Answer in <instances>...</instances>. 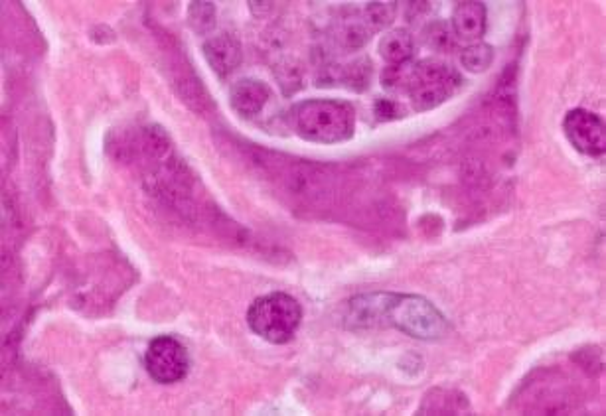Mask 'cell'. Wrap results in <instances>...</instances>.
<instances>
[{
    "mask_svg": "<svg viewBox=\"0 0 606 416\" xmlns=\"http://www.w3.org/2000/svg\"><path fill=\"white\" fill-rule=\"evenodd\" d=\"M299 137L316 144H340L354 137L356 111L346 101L308 99L293 109Z\"/></svg>",
    "mask_w": 606,
    "mask_h": 416,
    "instance_id": "6da1fadb",
    "label": "cell"
},
{
    "mask_svg": "<svg viewBox=\"0 0 606 416\" xmlns=\"http://www.w3.org/2000/svg\"><path fill=\"white\" fill-rule=\"evenodd\" d=\"M303 322V308L297 298L273 292L257 298L247 310V326L261 340L283 346L289 344Z\"/></svg>",
    "mask_w": 606,
    "mask_h": 416,
    "instance_id": "7a4b0ae2",
    "label": "cell"
},
{
    "mask_svg": "<svg viewBox=\"0 0 606 416\" xmlns=\"http://www.w3.org/2000/svg\"><path fill=\"white\" fill-rule=\"evenodd\" d=\"M387 328L421 340L437 342L449 336L451 324L445 314L425 296L419 294H393L387 308Z\"/></svg>",
    "mask_w": 606,
    "mask_h": 416,
    "instance_id": "3957f363",
    "label": "cell"
},
{
    "mask_svg": "<svg viewBox=\"0 0 606 416\" xmlns=\"http://www.w3.org/2000/svg\"><path fill=\"white\" fill-rule=\"evenodd\" d=\"M460 83V75L451 66L435 60H423L411 66L405 91L411 95L413 109L417 113H425L449 101Z\"/></svg>",
    "mask_w": 606,
    "mask_h": 416,
    "instance_id": "277c9868",
    "label": "cell"
},
{
    "mask_svg": "<svg viewBox=\"0 0 606 416\" xmlns=\"http://www.w3.org/2000/svg\"><path fill=\"white\" fill-rule=\"evenodd\" d=\"M145 367L156 383H178L190 369L188 349L174 336H158L147 347Z\"/></svg>",
    "mask_w": 606,
    "mask_h": 416,
    "instance_id": "5b68a950",
    "label": "cell"
},
{
    "mask_svg": "<svg viewBox=\"0 0 606 416\" xmlns=\"http://www.w3.org/2000/svg\"><path fill=\"white\" fill-rule=\"evenodd\" d=\"M565 137L575 150L587 156H603L606 150L605 123L587 109H573L563 121Z\"/></svg>",
    "mask_w": 606,
    "mask_h": 416,
    "instance_id": "8992f818",
    "label": "cell"
},
{
    "mask_svg": "<svg viewBox=\"0 0 606 416\" xmlns=\"http://www.w3.org/2000/svg\"><path fill=\"white\" fill-rule=\"evenodd\" d=\"M393 292H368L348 300L344 310V326L348 330L387 328V308Z\"/></svg>",
    "mask_w": 606,
    "mask_h": 416,
    "instance_id": "52a82bcc",
    "label": "cell"
},
{
    "mask_svg": "<svg viewBox=\"0 0 606 416\" xmlns=\"http://www.w3.org/2000/svg\"><path fill=\"white\" fill-rule=\"evenodd\" d=\"M269 101H271V89L261 79L243 77L235 81L229 89V105L243 119H253L261 115L263 109L269 105Z\"/></svg>",
    "mask_w": 606,
    "mask_h": 416,
    "instance_id": "ba28073f",
    "label": "cell"
},
{
    "mask_svg": "<svg viewBox=\"0 0 606 416\" xmlns=\"http://www.w3.org/2000/svg\"><path fill=\"white\" fill-rule=\"evenodd\" d=\"M451 28L458 40L480 42L486 32V6L482 2H458L451 16Z\"/></svg>",
    "mask_w": 606,
    "mask_h": 416,
    "instance_id": "9c48e42d",
    "label": "cell"
},
{
    "mask_svg": "<svg viewBox=\"0 0 606 416\" xmlns=\"http://www.w3.org/2000/svg\"><path fill=\"white\" fill-rule=\"evenodd\" d=\"M204 56L220 77H228L241 64V46L231 34H216L204 42Z\"/></svg>",
    "mask_w": 606,
    "mask_h": 416,
    "instance_id": "30bf717a",
    "label": "cell"
},
{
    "mask_svg": "<svg viewBox=\"0 0 606 416\" xmlns=\"http://www.w3.org/2000/svg\"><path fill=\"white\" fill-rule=\"evenodd\" d=\"M413 50H415L413 36L405 28L389 30L379 40V54L389 66L407 64L413 58Z\"/></svg>",
    "mask_w": 606,
    "mask_h": 416,
    "instance_id": "8fae6325",
    "label": "cell"
},
{
    "mask_svg": "<svg viewBox=\"0 0 606 416\" xmlns=\"http://www.w3.org/2000/svg\"><path fill=\"white\" fill-rule=\"evenodd\" d=\"M423 42L427 48H431L435 52H449L456 46V36L449 22L435 20L425 26Z\"/></svg>",
    "mask_w": 606,
    "mask_h": 416,
    "instance_id": "7c38bea8",
    "label": "cell"
},
{
    "mask_svg": "<svg viewBox=\"0 0 606 416\" xmlns=\"http://www.w3.org/2000/svg\"><path fill=\"white\" fill-rule=\"evenodd\" d=\"M494 62V48L486 42H474L468 44L462 52H460V64L466 71L472 73H482L488 70Z\"/></svg>",
    "mask_w": 606,
    "mask_h": 416,
    "instance_id": "4fadbf2b",
    "label": "cell"
},
{
    "mask_svg": "<svg viewBox=\"0 0 606 416\" xmlns=\"http://www.w3.org/2000/svg\"><path fill=\"white\" fill-rule=\"evenodd\" d=\"M188 24L200 36L210 34L216 26V6L212 2H192L188 6Z\"/></svg>",
    "mask_w": 606,
    "mask_h": 416,
    "instance_id": "5bb4252c",
    "label": "cell"
},
{
    "mask_svg": "<svg viewBox=\"0 0 606 416\" xmlns=\"http://www.w3.org/2000/svg\"><path fill=\"white\" fill-rule=\"evenodd\" d=\"M370 75H372V64L370 60H358L354 64H350L348 68L342 71V81L348 83L350 89L356 91H364L370 85Z\"/></svg>",
    "mask_w": 606,
    "mask_h": 416,
    "instance_id": "9a60e30c",
    "label": "cell"
},
{
    "mask_svg": "<svg viewBox=\"0 0 606 416\" xmlns=\"http://www.w3.org/2000/svg\"><path fill=\"white\" fill-rule=\"evenodd\" d=\"M395 12V2H370L366 6V20L374 30H383L393 22Z\"/></svg>",
    "mask_w": 606,
    "mask_h": 416,
    "instance_id": "2e32d148",
    "label": "cell"
},
{
    "mask_svg": "<svg viewBox=\"0 0 606 416\" xmlns=\"http://www.w3.org/2000/svg\"><path fill=\"white\" fill-rule=\"evenodd\" d=\"M346 44H348V48H362L368 40H370V32L364 28V26H360V24H354L352 28H348L346 30Z\"/></svg>",
    "mask_w": 606,
    "mask_h": 416,
    "instance_id": "e0dca14e",
    "label": "cell"
},
{
    "mask_svg": "<svg viewBox=\"0 0 606 416\" xmlns=\"http://www.w3.org/2000/svg\"><path fill=\"white\" fill-rule=\"evenodd\" d=\"M376 115L383 121L393 119V117H397V107H395V103H391L387 99H379L376 103Z\"/></svg>",
    "mask_w": 606,
    "mask_h": 416,
    "instance_id": "ac0fdd59",
    "label": "cell"
}]
</instances>
